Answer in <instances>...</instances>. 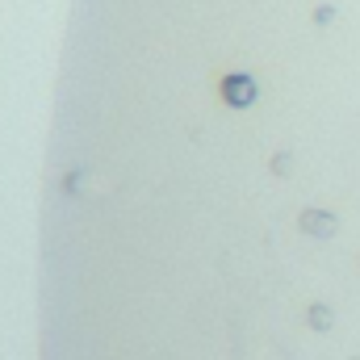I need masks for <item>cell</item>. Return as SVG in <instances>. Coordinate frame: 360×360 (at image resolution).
I'll list each match as a JSON object with an SVG mask.
<instances>
[{"instance_id":"cell-3","label":"cell","mask_w":360,"mask_h":360,"mask_svg":"<svg viewBox=\"0 0 360 360\" xmlns=\"http://www.w3.org/2000/svg\"><path fill=\"white\" fill-rule=\"evenodd\" d=\"M310 323H314V331H331V323H335V319H331V310L319 302V306H310Z\"/></svg>"},{"instance_id":"cell-2","label":"cell","mask_w":360,"mask_h":360,"mask_svg":"<svg viewBox=\"0 0 360 360\" xmlns=\"http://www.w3.org/2000/svg\"><path fill=\"white\" fill-rule=\"evenodd\" d=\"M302 231L306 235H314V239H331L335 235V218L327 214V210H302Z\"/></svg>"},{"instance_id":"cell-4","label":"cell","mask_w":360,"mask_h":360,"mask_svg":"<svg viewBox=\"0 0 360 360\" xmlns=\"http://www.w3.org/2000/svg\"><path fill=\"white\" fill-rule=\"evenodd\" d=\"M272 172H289V155H276L272 160Z\"/></svg>"},{"instance_id":"cell-1","label":"cell","mask_w":360,"mask_h":360,"mask_svg":"<svg viewBox=\"0 0 360 360\" xmlns=\"http://www.w3.org/2000/svg\"><path fill=\"white\" fill-rule=\"evenodd\" d=\"M222 101H226L231 109H248V105L256 101V80L243 76V72L226 76V80H222Z\"/></svg>"}]
</instances>
